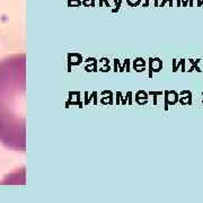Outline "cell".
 <instances>
[{
  "mask_svg": "<svg viewBox=\"0 0 203 203\" xmlns=\"http://www.w3.org/2000/svg\"><path fill=\"white\" fill-rule=\"evenodd\" d=\"M25 54L0 61V142L25 151Z\"/></svg>",
  "mask_w": 203,
  "mask_h": 203,
  "instance_id": "6da1fadb",
  "label": "cell"
},
{
  "mask_svg": "<svg viewBox=\"0 0 203 203\" xmlns=\"http://www.w3.org/2000/svg\"><path fill=\"white\" fill-rule=\"evenodd\" d=\"M202 96H203V94H202Z\"/></svg>",
  "mask_w": 203,
  "mask_h": 203,
  "instance_id": "7a4b0ae2",
  "label": "cell"
}]
</instances>
